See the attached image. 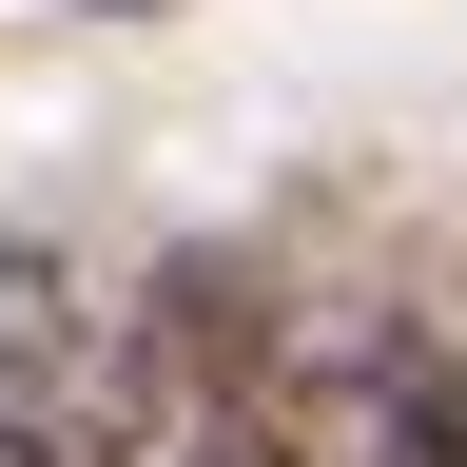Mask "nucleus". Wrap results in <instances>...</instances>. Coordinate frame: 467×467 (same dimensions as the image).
Segmentation results:
<instances>
[{
    "mask_svg": "<svg viewBox=\"0 0 467 467\" xmlns=\"http://www.w3.org/2000/svg\"><path fill=\"white\" fill-rule=\"evenodd\" d=\"M0 467H78V448H58V429H39V409H20V389H0Z\"/></svg>",
    "mask_w": 467,
    "mask_h": 467,
    "instance_id": "nucleus-2",
    "label": "nucleus"
},
{
    "mask_svg": "<svg viewBox=\"0 0 467 467\" xmlns=\"http://www.w3.org/2000/svg\"><path fill=\"white\" fill-rule=\"evenodd\" d=\"M350 409H370V389H312V350L254 331V350L156 429V467H350Z\"/></svg>",
    "mask_w": 467,
    "mask_h": 467,
    "instance_id": "nucleus-1",
    "label": "nucleus"
},
{
    "mask_svg": "<svg viewBox=\"0 0 467 467\" xmlns=\"http://www.w3.org/2000/svg\"><path fill=\"white\" fill-rule=\"evenodd\" d=\"M78 20H175V0H78Z\"/></svg>",
    "mask_w": 467,
    "mask_h": 467,
    "instance_id": "nucleus-3",
    "label": "nucleus"
}]
</instances>
